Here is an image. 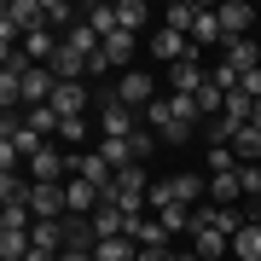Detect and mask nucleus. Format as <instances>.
Returning <instances> with one entry per match:
<instances>
[{"instance_id":"5701e85b","label":"nucleus","mask_w":261,"mask_h":261,"mask_svg":"<svg viewBox=\"0 0 261 261\" xmlns=\"http://www.w3.org/2000/svg\"><path fill=\"white\" fill-rule=\"evenodd\" d=\"M232 261H261V226L255 221H244L232 232Z\"/></svg>"},{"instance_id":"0eeeda50","label":"nucleus","mask_w":261,"mask_h":261,"mask_svg":"<svg viewBox=\"0 0 261 261\" xmlns=\"http://www.w3.org/2000/svg\"><path fill=\"white\" fill-rule=\"evenodd\" d=\"M151 58L174 70L180 58H192V41H186V35H174V29H168V23H157V29H151Z\"/></svg>"},{"instance_id":"dca6fc26","label":"nucleus","mask_w":261,"mask_h":261,"mask_svg":"<svg viewBox=\"0 0 261 261\" xmlns=\"http://www.w3.org/2000/svg\"><path fill=\"white\" fill-rule=\"evenodd\" d=\"M75 174L87 180V186H99V192H111V180H116V168L99 157V151H82V157H75Z\"/></svg>"},{"instance_id":"c9c22d12","label":"nucleus","mask_w":261,"mask_h":261,"mask_svg":"<svg viewBox=\"0 0 261 261\" xmlns=\"http://www.w3.org/2000/svg\"><path fill=\"white\" fill-rule=\"evenodd\" d=\"M157 221L168 226V232H186V226H192V209H186V203H168V209L157 215Z\"/></svg>"},{"instance_id":"473e14b6","label":"nucleus","mask_w":261,"mask_h":261,"mask_svg":"<svg viewBox=\"0 0 261 261\" xmlns=\"http://www.w3.org/2000/svg\"><path fill=\"white\" fill-rule=\"evenodd\" d=\"M93 151H99V157L116 168V174H122V168H134V151H128V140H99Z\"/></svg>"},{"instance_id":"6ab92c4d","label":"nucleus","mask_w":261,"mask_h":261,"mask_svg":"<svg viewBox=\"0 0 261 261\" xmlns=\"http://www.w3.org/2000/svg\"><path fill=\"white\" fill-rule=\"evenodd\" d=\"M53 111L58 116H82L87 111V82H58L53 87Z\"/></svg>"},{"instance_id":"6e6552de","label":"nucleus","mask_w":261,"mask_h":261,"mask_svg":"<svg viewBox=\"0 0 261 261\" xmlns=\"http://www.w3.org/2000/svg\"><path fill=\"white\" fill-rule=\"evenodd\" d=\"M18 82H23V111H35V105H53V87H58V75H53L47 64H29V70L18 75Z\"/></svg>"},{"instance_id":"a878e982","label":"nucleus","mask_w":261,"mask_h":261,"mask_svg":"<svg viewBox=\"0 0 261 261\" xmlns=\"http://www.w3.org/2000/svg\"><path fill=\"white\" fill-rule=\"evenodd\" d=\"M93 232L99 238H122V232H128V215H122L116 203H99L93 209Z\"/></svg>"},{"instance_id":"aec40b11","label":"nucleus","mask_w":261,"mask_h":261,"mask_svg":"<svg viewBox=\"0 0 261 261\" xmlns=\"http://www.w3.org/2000/svg\"><path fill=\"white\" fill-rule=\"evenodd\" d=\"M64 47H70V53H82V58H87V64H93V53L105 47V41L93 35V23H87V18H82V23H70V29H64Z\"/></svg>"},{"instance_id":"9d476101","label":"nucleus","mask_w":261,"mask_h":261,"mask_svg":"<svg viewBox=\"0 0 261 261\" xmlns=\"http://www.w3.org/2000/svg\"><path fill=\"white\" fill-rule=\"evenodd\" d=\"M0 18H6L12 29H47V0H6V12H0Z\"/></svg>"},{"instance_id":"f257e3e1","label":"nucleus","mask_w":261,"mask_h":261,"mask_svg":"<svg viewBox=\"0 0 261 261\" xmlns=\"http://www.w3.org/2000/svg\"><path fill=\"white\" fill-rule=\"evenodd\" d=\"M197 122H203V116H197V99H180V93H168V99L157 93V99L140 111V128H151L163 145H186Z\"/></svg>"},{"instance_id":"412c9836","label":"nucleus","mask_w":261,"mask_h":261,"mask_svg":"<svg viewBox=\"0 0 261 261\" xmlns=\"http://www.w3.org/2000/svg\"><path fill=\"white\" fill-rule=\"evenodd\" d=\"M238 197H244V180H238V168H232V174H209V203L232 209Z\"/></svg>"},{"instance_id":"f8f14e48","label":"nucleus","mask_w":261,"mask_h":261,"mask_svg":"<svg viewBox=\"0 0 261 261\" xmlns=\"http://www.w3.org/2000/svg\"><path fill=\"white\" fill-rule=\"evenodd\" d=\"M29 209H35V221H64V215H70L64 186H41V180H35V192H29Z\"/></svg>"},{"instance_id":"a19ab883","label":"nucleus","mask_w":261,"mask_h":261,"mask_svg":"<svg viewBox=\"0 0 261 261\" xmlns=\"http://www.w3.org/2000/svg\"><path fill=\"white\" fill-rule=\"evenodd\" d=\"M58 261H99V255H93V250H64Z\"/></svg>"},{"instance_id":"20e7f679","label":"nucleus","mask_w":261,"mask_h":261,"mask_svg":"<svg viewBox=\"0 0 261 261\" xmlns=\"http://www.w3.org/2000/svg\"><path fill=\"white\" fill-rule=\"evenodd\" d=\"M168 87H174L180 99H197L209 87V64H203V53H192V58H180L174 70H168Z\"/></svg>"},{"instance_id":"f704fd0d","label":"nucleus","mask_w":261,"mask_h":261,"mask_svg":"<svg viewBox=\"0 0 261 261\" xmlns=\"http://www.w3.org/2000/svg\"><path fill=\"white\" fill-rule=\"evenodd\" d=\"M168 203H174V186H168V180H151V192H145V209H151V215H163Z\"/></svg>"},{"instance_id":"cd10ccee","label":"nucleus","mask_w":261,"mask_h":261,"mask_svg":"<svg viewBox=\"0 0 261 261\" xmlns=\"http://www.w3.org/2000/svg\"><path fill=\"white\" fill-rule=\"evenodd\" d=\"M29 226H35L29 203H0V232H29Z\"/></svg>"},{"instance_id":"9b49d317","label":"nucleus","mask_w":261,"mask_h":261,"mask_svg":"<svg viewBox=\"0 0 261 261\" xmlns=\"http://www.w3.org/2000/svg\"><path fill=\"white\" fill-rule=\"evenodd\" d=\"M168 186H174V203H186V209L209 203V174H192V168H180V174H168Z\"/></svg>"},{"instance_id":"c756f323","label":"nucleus","mask_w":261,"mask_h":261,"mask_svg":"<svg viewBox=\"0 0 261 261\" xmlns=\"http://www.w3.org/2000/svg\"><path fill=\"white\" fill-rule=\"evenodd\" d=\"M232 168H238V151L232 145H209L203 151V174H232Z\"/></svg>"},{"instance_id":"7c9ffc66","label":"nucleus","mask_w":261,"mask_h":261,"mask_svg":"<svg viewBox=\"0 0 261 261\" xmlns=\"http://www.w3.org/2000/svg\"><path fill=\"white\" fill-rule=\"evenodd\" d=\"M23 122H29V128L41 134V140H53V134H58V122H64V116H58L53 105H35V111H23Z\"/></svg>"},{"instance_id":"58836bf2","label":"nucleus","mask_w":261,"mask_h":261,"mask_svg":"<svg viewBox=\"0 0 261 261\" xmlns=\"http://www.w3.org/2000/svg\"><path fill=\"white\" fill-rule=\"evenodd\" d=\"M82 134H87L82 116H64V122H58V140H64V145H82Z\"/></svg>"},{"instance_id":"bb28decb","label":"nucleus","mask_w":261,"mask_h":261,"mask_svg":"<svg viewBox=\"0 0 261 261\" xmlns=\"http://www.w3.org/2000/svg\"><path fill=\"white\" fill-rule=\"evenodd\" d=\"M93 255H99V261H140V244H134L128 232H122V238H99Z\"/></svg>"},{"instance_id":"79ce46f5","label":"nucleus","mask_w":261,"mask_h":261,"mask_svg":"<svg viewBox=\"0 0 261 261\" xmlns=\"http://www.w3.org/2000/svg\"><path fill=\"white\" fill-rule=\"evenodd\" d=\"M140 261H174V250H140Z\"/></svg>"},{"instance_id":"e433bc0d","label":"nucleus","mask_w":261,"mask_h":261,"mask_svg":"<svg viewBox=\"0 0 261 261\" xmlns=\"http://www.w3.org/2000/svg\"><path fill=\"white\" fill-rule=\"evenodd\" d=\"M151 145H163V140H157L151 128H140V134L128 140V151H134V163H140V168H145V157H151Z\"/></svg>"},{"instance_id":"f03ea898","label":"nucleus","mask_w":261,"mask_h":261,"mask_svg":"<svg viewBox=\"0 0 261 261\" xmlns=\"http://www.w3.org/2000/svg\"><path fill=\"white\" fill-rule=\"evenodd\" d=\"M99 116H105V140H134V134H140V111H128L116 93L99 99Z\"/></svg>"},{"instance_id":"423d86ee","label":"nucleus","mask_w":261,"mask_h":261,"mask_svg":"<svg viewBox=\"0 0 261 261\" xmlns=\"http://www.w3.org/2000/svg\"><path fill=\"white\" fill-rule=\"evenodd\" d=\"M111 93H116L122 105H128V111H145V105L157 99V87H151V75H145V70H122Z\"/></svg>"},{"instance_id":"ea45409f","label":"nucleus","mask_w":261,"mask_h":261,"mask_svg":"<svg viewBox=\"0 0 261 261\" xmlns=\"http://www.w3.org/2000/svg\"><path fill=\"white\" fill-rule=\"evenodd\" d=\"M238 87H244L250 99H261V64H255V70H244V82H238Z\"/></svg>"},{"instance_id":"2f4dec72","label":"nucleus","mask_w":261,"mask_h":261,"mask_svg":"<svg viewBox=\"0 0 261 261\" xmlns=\"http://www.w3.org/2000/svg\"><path fill=\"white\" fill-rule=\"evenodd\" d=\"M82 18L93 23V35H99V41H111V35H116V6H105V0H99V6H87Z\"/></svg>"},{"instance_id":"4be33fe9","label":"nucleus","mask_w":261,"mask_h":261,"mask_svg":"<svg viewBox=\"0 0 261 261\" xmlns=\"http://www.w3.org/2000/svg\"><path fill=\"white\" fill-rule=\"evenodd\" d=\"M192 250H197V261H226L232 255V238L226 232H192Z\"/></svg>"},{"instance_id":"39448f33","label":"nucleus","mask_w":261,"mask_h":261,"mask_svg":"<svg viewBox=\"0 0 261 261\" xmlns=\"http://www.w3.org/2000/svg\"><path fill=\"white\" fill-rule=\"evenodd\" d=\"M64 174H75V157H58L53 145H41L29 157V180H41V186H64Z\"/></svg>"},{"instance_id":"b1692460","label":"nucleus","mask_w":261,"mask_h":261,"mask_svg":"<svg viewBox=\"0 0 261 261\" xmlns=\"http://www.w3.org/2000/svg\"><path fill=\"white\" fill-rule=\"evenodd\" d=\"M197 12H203V6H192V0H174V6H163V23L174 29V35H186V41H192V23H197Z\"/></svg>"},{"instance_id":"f3484780","label":"nucleus","mask_w":261,"mask_h":261,"mask_svg":"<svg viewBox=\"0 0 261 261\" xmlns=\"http://www.w3.org/2000/svg\"><path fill=\"white\" fill-rule=\"evenodd\" d=\"M64 250H99L93 215H64Z\"/></svg>"},{"instance_id":"a211bd4d","label":"nucleus","mask_w":261,"mask_h":261,"mask_svg":"<svg viewBox=\"0 0 261 261\" xmlns=\"http://www.w3.org/2000/svg\"><path fill=\"white\" fill-rule=\"evenodd\" d=\"M203 47H226V35H221V18H215V6L197 12V23H192V53H203Z\"/></svg>"},{"instance_id":"7ed1b4c3","label":"nucleus","mask_w":261,"mask_h":261,"mask_svg":"<svg viewBox=\"0 0 261 261\" xmlns=\"http://www.w3.org/2000/svg\"><path fill=\"white\" fill-rule=\"evenodd\" d=\"M215 18H221V35H226V41H244V35L261 23V12L250 6V0H221V6H215Z\"/></svg>"},{"instance_id":"4c0bfd02","label":"nucleus","mask_w":261,"mask_h":261,"mask_svg":"<svg viewBox=\"0 0 261 261\" xmlns=\"http://www.w3.org/2000/svg\"><path fill=\"white\" fill-rule=\"evenodd\" d=\"M238 180H244V197L255 203V197H261V163H244V168H238Z\"/></svg>"},{"instance_id":"1a4fd4ad","label":"nucleus","mask_w":261,"mask_h":261,"mask_svg":"<svg viewBox=\"0 0 261 261\" xmlns=\"http://www.w3.org/2000/svg\"><path fill=\"white\" fill-rule=\"evenodd\" d=\"M128 238L140 244V250H168V244H174V232H168L157 215H134V221H128Z\"/></svg>"},{"instance_id":"4468645a","label":"nucleus","mask_w":261,"mask_h":261,"mask_svg":"<svg viewBox=\"0 0 261 261\" xmlns=\"http://www.w3.org/2000/svg\"><path fill=\"white\" fill-rule=\"evenodd\" d=\"M116 29L122 35H151V6L145 0H116Z\"/></svg>"},{"instance_id":"72a5a7b5","label":"nucleus","mask_w":261,"mask_h":261,"mask_svg":"<svg viewBox=\"0 0 261 261\" xmlns=\"http://www.w3.org/2000/svg\"><path fill=\"white\" fill-rule=\"evenodd\" d=\"M70 23H82V12H75L70 0H47V29H58V35H64Z\"/></svg>"},{"instance_id":"ddd939ff","label":"nucleus","mask_w":261,"mask_h":261,"mask_svg":"<svg viewBox=\"0 0 261 261\" xmlns=\"http://www.w3.org/2000/svg\"><path fill=\"white\" fill-rule=\"evenodd\" d=\"M64 203H70V215H93V209L105 203V192L87 186L82 174H70V180H64Z\"/></svg>"},{"instance_id":"2eb2a0df","label":"nucleus","mask_w":261,"mask_h":261,"mask_svg":"<svg viewBox=\"0 0 261 261\" xmlns=\"http://www.w3.org/2000/svg\"><path fill=\"white\" fill-rule=\"evenodd\" d=\"M221 64H232L238 75H244V70H255V64H261V41H255V35L226 41V47H221Z\"/></svg>"},{"instance_id":"393cba45","label":"nucleus","mask_w":261,"mask_h":261,"mask_svg":"<svg viewBox=\"0 0 261 261\" xmlns=\"http://www.w3.org/2000/svg\"><path fill=\"white\" fill-rule=\"evenodd\" d=\"M47 70L58 75V82H87V58H82V53H70V47H58V58H53Z\"/></svg>"},{"instance_id":"c85d7f7f","label":"nucleus","mask_w":261,"mask_h":261,"mask_svg":"<svg viewBox=\"0 0 261 261\" xmlns=\"http://www.w3.org/2000/svg\"><path fill=\"white\" fill-rule=\"evenodd\" d=\"M232 151H238V168H244V163H261V128H250V122H244L238 140H232Z\"/></svg>"}]
</instances>
